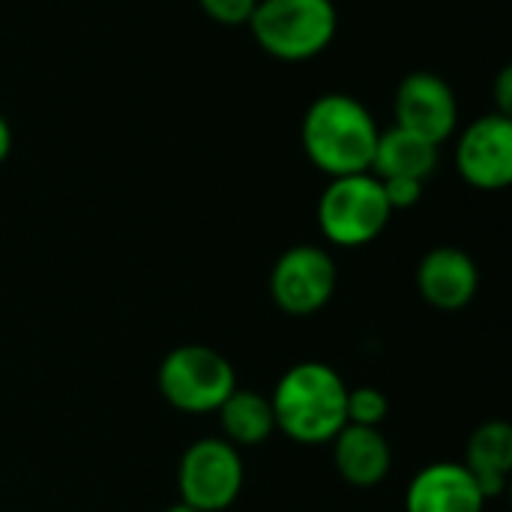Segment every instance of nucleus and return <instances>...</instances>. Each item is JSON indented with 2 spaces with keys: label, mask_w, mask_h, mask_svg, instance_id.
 <instances>
[{
  "label": "nucleus",
  "mask_w": 512,
  "mask_h": 512,
  "mask_svg": "<svg viewBox=\"0 0 512 512\" xmlns=\"http://www.w3.org/2000/svg\"><path fill=\"white\" fill-rule=\"evenodd\" d=\"M270 405L276 432L300 447L330 444L348 426V384L321 360H303L285 369Z\"/></svg>",
  "instance_id": "nucleus-1"
},
{
  "label": "nucleus",
  "mask_w": 512,
  "mask_h": 512,
  "mask_svg": "<svg viewBox=\"0 0 512 512\" xmlns=\"http://www.w3.org/2000/svg\"><path fill=\"white\" fill-rule=\"evenodd\" d=\"M378 135L372 111L357 96L339 90L318 96L300 123L306 159L330 180L372 171Z\"/></svg>",
  "instance_id": "nucleus-2"
},
{
  "label": "nucleus",
  "mask_w": 512,
  "mask_h": 512,
  "mask_svg": "<svg viewBox=\"0 0 512 512\" xmlns=\"http://www.w3.org/2000/svg\"><path fill=\"white\" fill-rule=\"evenodd\" d=\"M249 30L273 60L303 63L333 45L339 9L333 0H258Z\"/></svg>",
  "instance_id": "nucleus-3"
},
{
  "label": "nucleus",
  "mask_w": 512,
  "mask_h": 512,
  "mask_svg": "<svg viewBox=\"0 0 512 512\" xmlns=\"http://www.w3.org/2000/svg\"><path fill=\"white\" fill-rule=\"evenodd\" d=\"M390 219L393 210L384 198L381 180L372 171L333 177L318 198V228L324 240L339 249L375 243Z\"/></svg>",
  "instance_id": "nucleus-4"
},
{
  "label": "nucleus",
  "mask_w": 512,
  "mask_h": 512,
  "mask_svg": "<svg viewBox=\"0 0 512 512\" xmlns=\"http://www.w3.org/2000/svg\"><path fill=\"white\" fill-rule=\"evenodd\" d=\"M234 390L231 360L210 345H180L159 366V393L183 414H216Z\"/></svg>",
  "instance_id": "nucleus-5"
},
{
  "label": "nucleus",
  "mask_w": 512,
  "mask_h": 512,
  "mask_svg": "<svg viewBox=\"0 0 512 512\" xmlns=\"http://www.w3.org/2000/svg\"><path fill=\"white\" fill-rule=\"evenodd\" d=\"M243 456L225 438H201L177 465L180 501L198 512H225L243 492Z\"/></svg>",
  "instance_id": "nucleus-6"
},
{
  "label": "nucleus",
  "mask_w": 512,
  "mask_h": 512,
  "mask_svg": "<svg viewBox=\"0 0 512 512\" xmlns=\"http://www.w3.org/2000/svg\"><path fill=\"white\" fill-rule=\"evenodd\" d=\"M336 285V261L315 243H297L285 249L270 270V297L285 315L294 318L321 312L333 300Z\"/></svg>",
  "instance_id": "nucleus-7"
},
{
  "label": "nucleus",
  "mask_w": 512,
  "mask_h": 512,
  "mask_svg": "<svg viewBox=\"0 0 512 512\" xmlns=\"http://www.w3.org/2000/svg\"><path fill=\"white\" fill-rule=\"evenodd\" d=\"M459 177L480 192H501L512 183V120L489 111L471 120L453 150Z\"/></svg>",
  "instance_id": "nucleus-8"
},
{
  "label": "nucleus",
  "mask_w": 512,
  "mask_h": 512,
  "mask_svg": "<svg viewBox=\"0 0 512 512\" xmlns=\"http://www.w3.org/2000/svg\"><path fill=\"white\" fill-rule=\"evenodd\" d=\"M393 114L396 126L405 132H414L432 144H444L459 129V102L453 87L426 69L408 72L393 96Z\"/></svg>",
  "instance_id": "nucleus-9"
},
{
  "label": "nucleus",
  "mask_w": 512,
  "mask_h": 512,
  "mask_svg": "<svg viewBox=\"0 0 512 512\" xmlns=\"http://www.w3.org/2000/svg\"><path fill=\"white\" fill-rule=\"evenodd\" d=\"M480 288V270L474 258L459 246H435L417 264L420 297L441 312H459L471 306Z\"/></svg>",
  "instance_id": "nucleus-10"
},
{
  "label": "nucleus",
  "mask_w": 512,
  "mask_h": 512,
  "mask_svg": "<svg viewBox=\"0 0 512 512\" xmlns=\"http://www.w3.org/2000/svg\"><path fill=\"white\" fill-rule=\"evenodd\" d=\"M486 495L462 462H432L405 489V512H483Z\"/></svg>",
  "instance_id": "nucleus-11"
},
{
  "label": "nucleus",
  "mask_w": 512,
  "mask_h": 512,
  "mask_svg": "<svg viewBox=\"0 0 512 512\" xmlns=\"http://www.w3.org/2000/svg\"><path fill=\"white\" fill-rule=\"evenodd\" d=\"M336 474L354 489H375L387 480L393 468V447L381 429L372 426H345L333 441Z\"/></svg>",
  "instance_id": "nucleus-12"
},
{
  "label": "nucleus",
  "mask_w": 512,
  "mask_h": 512,
  "mask_svg": "<svg viewBox=\"0 0 512 512\" xmlns=\"http://www.w3.org/2000/svg\"><path fill=\"white\" fill-rule=\"evenodd\" d=\"M480 492L486 495V501H495L504 495L512 474V426L504 420H489L483 426L474 429V435L468 438V450H465V462H462Z\"/></svg>",
  "instance_id": "nucleus-13"
},
{
  "label": "nucleus",
  "mask_w": 512,
  "mask_h": 512,
  "mask_svg": "<svg viewBox=\"0 0 512 512\" xmlns=\"http://www.w3.org/2000/svg\"><path fill=\"white\" fill-rule=\"evenodd\" d=\"M438 156H441V147L414 132H405L399 126L381 129L375 159H372V174L378 180L411 177V180L426 183L438 168Z\"/></svg>",
  "instance_id": "nucleus-14"
},
{
  "label": "nucleus",
  "mask_w": 512,
  "mask_h": 512,
  "mask_svg": "<svg viewBox=\"0 0 512 512\" xmlns=\"http://www.w3.org/2000/svg\"><path fill=\"white\" fill-rule=\"evenodd\" d=\"M216 417H219V426H222V438L228 444H234L237 450L240 447H261L276 432V417H273L270 396H264L258 390L237 387L219 405Z\"/></svg>",
  "instance_id": "nucleus-15"
},
{
  "label": "nucleus",
  "mask_w": 512,
  "mask_h": 512,
  "mask_svg": "<svg viewBox=\"0 0 512 512\" xmlns=\"http://www.w3.org/2000/svg\"><path fill=\"white\" fill-rule=\"evenodd\" d=\"M387 414H390V399L378 387H348V423L351 426L381 429Z\"/></svg>",
  "instance_id": "nucleus-16"
},
{
  "label": "nucleus",
  "mask_w": 512,
  "mask_h": 512,
  "mask_svg": "<svg viewBox=\"0 0 512 512\" xmlns=\"http://www.w3.org/2000/svg\"><path fill=\"white\" fill-rule=\"evenodd\" d=\"M198 6L210 21L222 27H243L249 24L258 0H198Z\"/></svg>",
  "instance_id": "nucleus-17"
},
{
  "label": "nucleus",
  "mask_w": 512,
  "mask_h": 512,
  "mask_svg": "<svg viewBox=\"0 0 512 512\" xmlns=\"http://www.w3.org/2000/svg\"><path fill=\"white\" fill-rule=\"evenodd\" d=\"M423 186L420 180H411V177H387L381 180V189H384V198L390 204V210H411L414 204H420L423 198Z\"/></svg>",
  "instance_id": "nucleus-18"
},
{
  "label": "nucleus",
  "mask_w": 512,
  "mask_h": 512,
  "mask_svg": "<svg viewBox=\"0 0 512 512\" xmlns=\"http://www.w3.org/2000/svg\"><path fill=\"white\" fill-rule=\"evenodd\" d=\"M495 111L498 114H512V69L504 66L498 81H495Z\"/></svg>",
  "instance_id": "nucleus-19"
},
{
  "label": "nucleus",
  "mask_w": 512,
  "mask_h": 512,
  "mask_svg": "<svg viewBox=\"0 0 512 512\" xmlns=\"http://www.w3.org/2000/svg\"><path fill=\"white\" fill-rule=\"evenodd\" d=\"M9 153H12V126H9V120L0 114V165L9 159Z\"/></svg>",
  "instance_id": "nucleus-20"
},
{
  "label": "nucleus",
  "mask_w": 512,
  "mask_h": 512,
  "mask_svg": "<svg viewBox=\"0 0 512 512\" xmlns=\"http://www.w3.org/2000/svg\"><path fill=\"white\" fill-rule=\"evenodd\" d=\"M165 512H198V510H192L189 504H183V501H177V504H171V507H168V510H165Z\"/></svg>",
  "instance_id": "nucleus-21"
}]
</instances>
